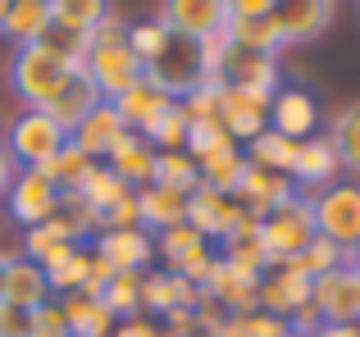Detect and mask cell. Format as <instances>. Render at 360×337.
Instances as JSON below:
<instances>
[{"label": "cell", "instance_id": "obj_1", "mask_svg": "<svg viewBox=\"0 0 360 337\" xmlns=\"http://www.w3.org/2000/svg\"><path fill=\"white\" fill-rule=\"evenodd\" d=\"M78 60H82V73L96 82V91L105 100H119L128 87L141 82V60L128 46V18H119V14H110L105 23L82 41Z\"/></svg>", "mask_w": 360, "mask_h": 337}, {"label": "cell", "instance_id": "obj_2", "mask_svg": "<svg viewBox=\"0 0 360 337\" xmlns=\"http://www.w3.org/2000/svg\"><path fill=\"white\" fill-rule=\"evenodd\" d=\"M78 69H82L78 55L60 51V46H51V41L14 46V55H9V87H14V96L23 100L27 110H46Z\"/></svg>", "mask_w": 360, "mask_h": 337}, {"label": "cell", "instance_id": "obj_3", "mask_svg": "<svg viewBox=\"0 0 360 337\" xmlns=\"http://www.w3.org/2000/svg\"><path fill=\"white\" fill-rule=\"evenodd\" d=\"M315 237H319V228H315V196H306V192H292L278 210L260 219V246H264V256H269V265L301 256Z\"/></svg>", "mask_w": 360, "mask_h": 337}, {"label": "cell", "instance_id": "obj_4", "mask_svg": "<svg viewBox=\"0 0 360 337\" xmlns=\"http://www.w3.org/2000/svg\"><path fill=\"white\" fill-rule=\"evenodd\" d=\"M64 142H69V133H64L46 110H23V114H14L5 124V137H0V146L9 151V160L18 168H41Z\"/></svg>", "mask_w": 360, "mask_h": 337}, {"label": "cell", "instance_id": "obj_5", "mask_svg": "<svg viewBox=\"0 0 360 337\" xmlns=\"http://www.w3.org/2000/svg\"><path fill=\"white\" fill-rule=\"evenodd\" d=\"M315 228L342 256L360 246V178H338L315 196Z\"/></svg>", "mask_w": 360, "mask_h": 337}, {"label": "cell", "instance_id": "obj_6", "mask_svg": "<svg viewBox=\"0 0 360 337\" xmlns=\"http://www.w3.org/2000/svg\"><path fill=\"white\" fill-rule=\"evenodd\" d=\"M155 23L178 41H205L229 27V0H160Z\"/></svg>", "mask_w": 360, "mask_h": 337}, {"label": "cell", "instance_id": "obj_7", "mask_svg": "<svg viewBox=\"0 0 360 337\" xmlns=\"http://www.w3.org/2000/svg\"><path fill=\"white\" fill-rule=\"evenodd\" d=\"M310 292H315V278H310L297 260H278V265L264 269L260 292H255V296H260V310L264 315H274V319L288 324L301 305H310Z\"/></svg>", "mask_w": 360, "mask_h": 337}, {"label": "cell", "instance_id": "obj_8", "mask_svg": "<svg viewBox=\"0 0 360 337\" xmlns=\"http://www.w3.org/2000/svg\"><path fill=\"white\" fill-rule=\"evenodd\" d=\"M333 14H338V0H278V9L269 18L278 27L283 51H292V46L319 41L328 32V23H333Z\"/></svg>", "mask_w": 360, "mask_h": 337}, {"label": "cell", "instance_id": "obj_9", "mask_svg": "<svg viewBox=\"0 0 360 337\" xmlns=\"http://www.w3.org/2000/svg\"><path fill=\"white\" fill-rule=\"evenodd\" d=\"M5 210L18 228H37L60 214V187H51L37 168H18L14 187L5 192Z\"/></svg>", "mask_w": 360, "mask_h": 337}, {"label": "cell", "instance_id": "obj_10", "mask_svg": "<svg viewBox=\"0 0 360 337\" xmlns=\"http://www.w3.org/2000/svg\"><path fill=\"white\" fill-rule=\"evenodd\" d=\"M91 256H101L115 274H146L155 265V237L141 228H115V232H96L87 242Z\"/></svg>", "mask_w": 360, "mask_h": 337}, {"label": "cell", "instance_id": "obj_11", "mask_svg": "<svg viewBox=\"0 0 360 337\" xmlns=\"http://www.w3.org/2000/svg\"><path fill=\"white\" fill-rule=\"evenodd\" d=\"M310 305L319 310L324 324H360V274L352 265L319 274L315 292H310Z\"/></svg>", "mask_w": 360, "mask_h": 337}, {"label": "cell", "instance_id": "obj_12", "mask_svg": "<svg viewBox=\"0 0 360 337\" xmlns=\"http://www.w3.org/2000/svg\"><path fill=\"white\" fill-rule=\"evenodd\" d=\"M292 187L306 196H319L324 187H333L338 178H342V164H338V151L328 146L324 133L306 137V142H297V160H292Z\"/></svg>", "mask_w": 360, "mask_h": 337}, {"label": "cell", "instance_id": "obj_13", "mask_svg": "<svg viewBox=\"0 0 360 337\" xmlns=\"http://www.w3.org/2000/svg\"><path fill=\"white\" fill-rule=\"evenodd\" d=\"M269 133H283L288 142H306L319 133V100L306 87H278L269 100Z\"/></svg>", "mask_w": 360, "mask_h": 337}, {"label": "cell", "instance_id": "obj_14", "mask_svg": "<svg viewBox=\"0 0 360 337\" xmlns=\"http://www.w3.org/2000/svg\"><path fill=\"white\" fill-rule=\"evenodd\" d=\"M224 82L229 87L255 96L260 105H269L274 91L283 87V69H278V55H255V51H233L229 64H224Z\"/></svg>", "mask_w": 360, "mask_h": 337}, {"label": "cell", "instance_id": "obj_15", "mask_svg": "<svg viewBox=\"0 0 360 337\" xmlns=\"http://www.w3.org/2000/svg\"><path fill=\"white\" fill-rule=\"evenodd\" d=\"M242 214L246 210L233 201V196H219V192H210V187H196V192L187 196V223H192L210 246H219V242L238 228Z\"/></svg>", "mask_w": 360, "mask_h": 337}, {"label": "cell", "instance_id": "obj_16", "mask_svg": "<svg viewBox=\"0 0 360 337\" xmlns=\"http://www.w3.org/2000/svg\"><path fill=\"white\" fill-rule=\"evenodd\" d=\"M196 296H201V287H192L174 269H146L141 274V315H150V319H165L169 310L196 305Z\"/></svg>", "mask_w": 360, "mask_h": 337}, {"label": "cell", "instance_id": "obj_17", "mask_svg": "<svg viewBox=\"0 0 360 337\" xmlns=\"http://www.w3.org/2000/svg\"><path fill=\"white\" fill-rule=\"evenodd\" d=\"M155 160H160V151L141 133H123L115 142V151L105 155V164L115 168V178L128 192H141V187L155 183Z\"/></svg>", "mask_w": 360, "mask_h": 337}, {"label": "cell", "instance_id": "obj_18", "mask_svg": "<svg viewBox=\"0 0 360 337\" xmlns=\"http://www.w3.org/2000/svg\"><path fill=\"white\" fill-rule=\"evenodd\" d=\"M110 105L119 110V119H123V128H128V133H141V137H146L150 128L160 124V114L174 105V96H169L165 87H155V82L141 73L137 87H128L119 100H110Z\"/></svg>", "mask_w": 360, "mask_h": 337}, {"label": "cell", "instance_id": "obj_19", "mask_svg": "<svg viewBox=\"0 0 360 337\" xmlns=\"http://www.w3.org/2000/svg\"><path fill=\"white\" fill-rule=\"evenodd\" d=\"M219 128L233 137L238 146H246V142H255V137L269 128V105H260L255 96H246V91H238V87H224V96H219Z\"/></svg>", "mask_w": 360, "mask_h": 337}, {"label": "cell", "instance_id": "obj_20", "mask_svg": "<svg viewBox=\"0 0 360 337\" xmlns=\"http://www.w3.org/2000/svg\"><path fill=\"white\" fill-rule=\"evenodd\" d=\"M292 192H297V187H292V178H283V173H264V168L246 164V173H242L238 192H233V201H238L242 210L251 214V219H264V214H274Z\"/></svg>", "mask_w": 360, "mask_h": 337}, {"label": "cell", "instance_id": "obj_21", "mask_svg": "<svg viewBox=\"0 0 360 337\" xmlns=\"http://www.w3.org/2000/svg\"><path fill=\"white\" fill-rule=\"evenodd\" d=\"M178 223H187V196L174 192V187H141L137 192V228L150 232V237H160V232L178 228Z\"/></svg>", "mask_w": 360, "mask_h": 337}, {"label": "cell", "instance_id": "obj_22", "mask_svg": "<svg viewBox=\"0 0 360 337\" xmlns=\"http://www.w3.org/2000/svg\"><path fill=\"white\" fill-rule=\"evenodd\" d=\"M146 78L155 82V87H165L174 100H183L187 91L196 87V78H201V64H196V46H192V41H178V37H174V46H169V51L146 69Z\"/></svg>", "mask_w": 360, "mask_h": 337}, {"label": "cell", "instance_id": "obj_23", "mask_svg": "<svg viewBox=\"0 0 360 337\" xmlns=\"http://www.w3.org/2000/svg\"><path fill=\"white\" fill-rule=\"evenodd\" d=\"M123 133H128V128H123L119 110L110 105V100H101V105L91 110V114H87V119H82V124H78V128L69 133V142L78 146L82 155H91L96 164H105V155L115 151V142H119Z\"/></svg>", "mask_w": 360, "mask_h": 337}, {"label": "cell", "instance_id": "obj_24", "mask_svg": "<svg viewBox=\"0 0 360 337\" xmlns=\"http://www.w3.org/2000/svg\"><path fill=\"white\" fill-rule=\"evenodd\" d=\"M87 260H91V251H87V246H73V242L55 246L51 256L41 260L46 287H51V296H55V301H64V296L82 292V283H87Z\"/></svg>", "mask_w": 360, "mask_h": 337}, {"label": "cell", "instance_id": "obj_25", "mask_svg": "<svg viewBox=\"0 0 360 337\" xmlns=\"http://www.w3.org/2000/svg\"><path fill=\"white\" fill-rule=\"evenodd\" d=\"M46 5H51V27L73 41H87L115 14V0H46Z\"/></svg>", "mask_w": 360, "mask_h": 337}, {"label": "cell", "instance_id": "obj_26", "mask_svg": "<svg viewBox=\"0 0 360 337\" xmlns=\"http://www.w3.org/2000/svg\"><path fill=\"white\" fill-rule=\"evenodd\" d=\"M101 100H105V96H101V91H96V82H91L87 73L78 69V73H73L69 82H64V91H60V96H55L51 105H46V114H51L55 124L64 128V133H73V128H78L82 119H87L91 110L101 105Z\"/></svg>", "mask_w": 360, "mask_h": 337}, {"label": "cell", "instance_id": "obj_27", "mask_svg": "<svg viewBox=\"0 0 360 337\" xmlns=\"http://www.w3.org/2000/svg\"><path fill=\"white\" fill-rule=\"evenodd\" d=\"M201 292H210L229 315H251V310H260V296H255V292H260V283L242 278L238 269H229L224 260H214V269H210V278H205Z\"/></svg>", "mask_w": 360, "mask_h": 337}, {"label": "cell", "instance_id": "obj_28", "mask_svg": "<svg viewBox=\"0 0 360 337\" xmlns=\"http://www.w3.org/2000/svg\"><path fill=\"white\" fill-rule=\"evenodd\" d=\"M0 301L18 305V310H32V305L51 301V287H46L41 265H37V260H27V256H14V260H9V269H5V296H0Z\"/></svg>", "mask_w": 360, "mask_h": 337}, {"label": "cell", "instance_id": "obj_29", "mask_svg": "<svg viewBox=\"0 0 360 337\" xmlns=\"http://www.w3.org/2000/svg\"><path fill=\"white\" fill-rule=\"evenodd\" d=\"M64 324H69V337H115V315L101 305V296H64Z\"/></svg>", "mask_w": 360, "mask_h": 337}, {"label": "cell", "instance_id": "obj_30", "mask_svg": "<svg viewBox=\"0 0 360 337\" xmlns=\"http://www.w3.org/2000/svg\"><path fill=\"white\" fill-rule=\"evenodd\" d=\"M0 32L9 37L14 46H32V41H46L51 37V5L46 0H14L0 23Z\"/></svg>", "mask_w": 360, "mask_h": 337}, {"label": "cell", "instance_id": "obj_31", "mask_svg": "<svg viewBox=\"0 0 360 337\" xmlns=\"http://www.w3.org/2000/svg\"><path fill=\"white\" fill-rule=\"evenodd\" d=\"M328 146L338 151V164H342V173L360 178V100L352 105H342L333 119H328Z\"/></svg>", "mask_w": 360, "mask_h": 337}, {"label": "cell", "instance_id": "obj_32", "mask_svg": "<svg viewBox=\"0 0 360 337\" xmlns=\"http://www.w3.org/2000/svg\"><path fill=\"white\" fill-rule=\"evenodd\" d=\"M64 242H73V246H87V242H82V232L73 228L64 214H55V219L37 223V228H23V251H18V256H27V260H37V265H41V260L51 256L55 246H64Z\"/></svg>", "mask_w": 360, "mask_h": 337}, {"label": "cell", "instance_id": "obj_33", "mask_svg": "<svg viewBox=\"0 0 360 337\" xmlns=\"http://www.w3.org/2000/svg\"><path fill=\"white\" fill-rule=\"evenodd\" d=\"M242 155H246V164L264 168V173H283V178H288L292 160H297V142H288L283 133H269V128H264L255 142L242 146Z\"/></svg>", "mask_w": 360, "mask_h": 337}, {"label": "cell", "instance_id": "obj_34", "mask_svg": "<svg viewBox=\"0 0 360 337\" xmlns=\"http://www.w3.org/2000/svg\"><path fill=\"white\" fill-rule=\"evenodd\" d=\"M91 164H96L91 155H82L73 142H64L60 151L51 155V160H46L41 168H37V173H41L51 187H60V192H78V187H82V178L91 173Z\"/></svg>", "mask_w": 360, "mask_h": 337}, {"label": "cell", "instance_id": "obj_35", "mask_svg": "<svg viewBox=\"0 0 360 337\" xmlns=\"http://www.w3.org/2000/svg\"><path fill=\"white\" fill-rule=\"evenodd\" d=\"M205 251H214V246L192 228V223H178V228H169V232L155 237V260H165V269H183L187 260L205 256Z\"/></svg>", "mask_w": 360, "mask_h": 337}, {"label": "cell", "instance_id": "obj_36", "mask_svg": "<svg viewBox=\"0 0 360 337\" xmlns=\"http://www.w3.org/2000/svg\"><path fill=\"white\" fill-rule=\"evenodd\" d=\"M229 41H233V51L283 55V41H278L274 18H229Z\"/></svg>", "mask_w": 360, "mask_h": 337}, {"label": "cell", "instance_id": "obj_37", "mask_svg": "<svg viewBox=\"0 0 360 337\" xmlns=\"http://www.w3.org/2000/svg\"><path fill=\"white\" fill-rule=\"evenodd\" d=\"M242 173H246L242 146H233V151H224V155L201 160V187H210V192H219V196H233V192H238Z\"/></svg>", "mask_w": 360, "mask_h": 337}, {"label": "cell", "instance_id": "obj_38", "mask_svg": "<svg viewBox=\"0 0 360 337\" xmlns=\"http://www.w3.org/2000/svg\"><path fill=\"white\" fill-rule=\"evenodd\" d=\"M155 183L160 187H174V192H183V196H192L196 187H201V164H196L187 151H160Z\"/></svg>", "mask_w": 360, "mask_h": 337}, {"label": "cell", "instance_id": "obj_39", "mask_svg": "<svg viewBox=\"0 0 360 337\" xmlns=\"http://www.w3.org/2000/svg\"><path fill=\"white\" fill-rule=\"evenodd\" d=\"M101 305L123 324V319H137L141 315V274H115L101 292Z\"/></svg>", "mask_w": 360, "mask_h": 337}, {"label": "cell", "instance_id": "obj_40", "mask_svg": "<svg viewBox=\"0 0 360 337\" xmlns=\"http://www.w3.org/2000/svg\"><path fill=\"white\" fill-rule=\"evenodd\" d=\"M233 137L219 128V119H192V128H187V146L183 151L192 155L196 164L201 160H210V155H224V151H233Z\"/></svg>", "mask_w": 360, "mask_h": 337}, {"label": "cell", "instance_id": "obj_41", "mask_svg": "<svg viewBox=\"0 0 360 337\" xmlns=\"http://www.w3.org/2000/svg\"><path fill=\"white\" fill-rule=\"evenodd\" d=\"M78 196L101 214V210H110L115 201H123V196H128V187L115 178V168H110V164H91V173L82 178V187H78Z\"/></svg>", "mask_w": 360, "mask_h": 337}, {"label": "cell", "instance_id": "obj_42", "mask_svg": "<svg viewBox=\"0 0 360 337\" xmlns=\"http://www.w3.org/2000/svg\"><path fill=\"white\" fill-rule=\"evenodd\" d=\"M128 46H132V55L141 60V73H146L150 64H155L160 55L174 46V37H169L155 18H146V23H128Z\"/></svg>", "mask_w": 360, "mask_h": 337}, {"label": "cell", "instance_id": "obj_43", "mask_svg": "<svg viewBox=\"0 0 360 337\" xmlns=\"http://www.w3.org/2000/svg\"><path fill=\"white\" fill-rule=\"evenodd\" d=\"M187 128H192V119H187V110L174 100V105L160 114V124L146 133V142L155 146V151H183L187 146Z\"/></svg>", "mask_w": 360, "mask_h": 337}, {"label": "cell", "instance_id": "obj_44", "mask_svg": "<svg viewBox=\"0 0 360 337\" xmlns=\"http://www.w3.org/2000/svg\"><path fill=\"white\" fill-rule=\"evenodd\" d=\"M224 87H229L224 78H196V87L187 91L178 105L187 110V119H214V114H219V96H224Z\"/></svg>", "mask_w": 360, "mask_h": 337}, {"label": "cell", "instance_id": "obj_45", "mask_svg": "<svg viewBox=\"0 0 360 337\" xmlns=\"http://www.w3.org/2000/svg\"><path fill=\"white\" fill-rule=\"evenodd\" d=\"M233 55V41H229V27L205 41H196V64H201V78H224V64Z\"/></svg>", "mask_w": 360, "mask_h": 337}, {"label": "cell", "instance_id": "obj_46", "mask_svg": "<svg viewBox=\"0 0 360 337\" xmlns=\"http://www.w3.org/2000/svg\"><path fill=\"white\" fill-rule=\"evenodd\" d=\"M27 337H69V324H64V305L55 301V296L27 310Z\"/></svg>", "mask_w": 360, "mask_h": 337}, {"label": "cell", "instance_id": "obj_47", "mask_svg": "<svg viewBox=\"0 0 360 337\" xmlns=\"http://www.w3.org/2000/svg\"><path fill=\"white\" fill-rule=\"evenodd\" d=\"M292 260H297L310 278H319V274H328V269H342L347 265V256L333 246V242H324V237H315L306 251H301V256H292Z\"/></svg>", "mask_w": 360, "mask_h": 337}, {"label": "cell", "instance_id": "obj_48", "mask_svg": "<svg viewBox=\"0 0 360 337\" xmlns=\"http://www.w3.org/2000/svg\"><path fill=\"white\" fill-rule=\"evenodd\" d=\"M192 315H196V333H205V337H219V333H224V324H229V310H224V305L214 301L210 292L196 296Z\"/></svg>", "mask_w": 360, "mask_h": 337}, {"label": "cell", "instance_id": "obj_49", "mask_svg": "<svg viewBox=\"0 0 360 337\" xmlns=\"http://www.w3.org/2000/svg\"><path fill=\"white\" fill-rule=\"evenodd\" d=\"M110 278H115V269H110L101 256H91V260H87V283H82V296H101Z\"/></svg>", "mask_w": 360, "mask_h": 337}, {"label": "cell", "instance_id": "obj_50", "mask_svg": "<svg viewBox=\"0 0 360 337\" xmlns=\"http://www.w3.org/2000/svg\"><path fill=\"white\" fill-rule=\"evenodd\" d=\"M0 337H27V310L0 301Z\"/></svg>", "mask_w": 360, "mask_h": 337}, {"label": "cell", "instance_id": "obj_51", "mask_svg": "<svg viewBox=\"0 0 360 337\" xmlns=\"http://www.w3.org/2000/svg\"><path fill=\"white\" fill-rule=\"evenodd\" d=\"M278 0H229V18H269Z\"/></svg>", "mask_w": 360, "mask_h": 337}, {"label": "cell", "instance_id": "obj_52", "mask_svg": "<svg viewBox=\"0 0 360 337\" xmlns=\"http://www.w3.org/2000/svg\"><path fill=\"white\" fill-rule=\"evenodd\" d=\"M160 329H165V333H178V337H196V315H192V305H183V310H169L165 319H160Z\"/></svg>", "mask_w": 360, "mask_h": 337}, {"label": "cell", "instance_id": "obj_53", "mask_svg": "<svg viewBox=\"0 0 360 337\" xmlns=\"http://www.w3.org/2000/svg\"><path fill=\"white\" fill-rule=\"evenodd\" d=\"M115 337H160V319H150V315L123 319V324H115Z\"/></svg>", "mask_w": 360, "mask_h": 337}, {"label": "cell", "instance_id": "obj_54", "mask_svg": "<svg viewBox=\"0 0 360 337\" xmlns=\"http://www.w3.org/2000/svg\"><path fill=\"white\" fill-rule=\"evenodd\" d=\"M14 178H18V164L9 160V151H5V146H0V196H5L9 187H14Z\"/></svg>", "mask_w": 360, "mask_h": 337}, {"label": "cell", "instance_id": "obj_55", "mask_svg": "<svg viewBox=\"0 0 360 337\" xmlns=\"http://www.w3.org/2000/svg\"><path fill=\"white\" fill-rule=\"evenodd\" d=\"M310 337H356V329H352V324H319Z\"/></svg>", "mask_w": 360, "mask_h": 337}, {"label": "cell", "instance_id": "obj_56", "mask_svg": "<svg viewBox=\"0 0 360 337\" xmlns=\"http://www.w3.org/2000/svg\"><path fill=\"white\" fill-rule=\"evenodd\" d=\"M9 260H14V251H0V296H5V269H9Z\"/></svg>", "mask_w": 360, "mask_h": 337}, {"label": "cell", "instance_id": "obj_57", "mask_svg": "<svg viewBox=\"0 0 360 337\" xmlns=\"http://www.w3.org/2000/svg\"><path fill=\"white\" fill-rule=\"evenodd\" d=\"M347 265H352L356 274H360V246H356V251H347Z\"/></svg>", "mask_w": 360, "mask_h": 337}, {"label": "cell", "instance_id": "obj_58", "mask_svg": "<svg viewBox=\"0 0 360 337\" xmlns=\"http://www.w3.org/2000/svg\"><path fill=\"white\" fill-rule=\"evenodd\" d=\"M9 5H14V0H0V23H5V14H9Z\"/></svg>", "mask_w": 360, "mask_h": 337}, {"label": "cell", "instance_id": "obj_59", "mask_svg": "<svg viewBox=\"0 0 360 337\" xmlns=\"http://www.w3.org/2000/svg\"><path fill=\"white\" fill-rule=\"evenodd\" d=\"M160 337H178V333H165V329H160Z\"/></svg>", "mask_w": 360, "mask_h": 337}, {"label": "cell", "instance_id": "obj_60", "mask_svg": "<svg viewBox=\"0 0 360 337\" xmlns=\"http://www.w3.org/2000/svg\"><path fill=\"white\" fill-rule=\"evenodd\" d=\"M352 329H356V337H360V324H352Z\"/></svg>", "mask_w": 360, "mask_h": 337}, {"label": "cell", "instance_id": "obj_61", "mask_svg": "<svg viewBox=\"0 0 360 337\" xmlns=\"http://www.w3.org/2000/svg\"><path fill=\"white\" fill-rule=\"evenodd\" d=\"M288 337H292V333H288Z\"/></svg>", "mask_w": 360, "mask_h": 337}]
</instances>
